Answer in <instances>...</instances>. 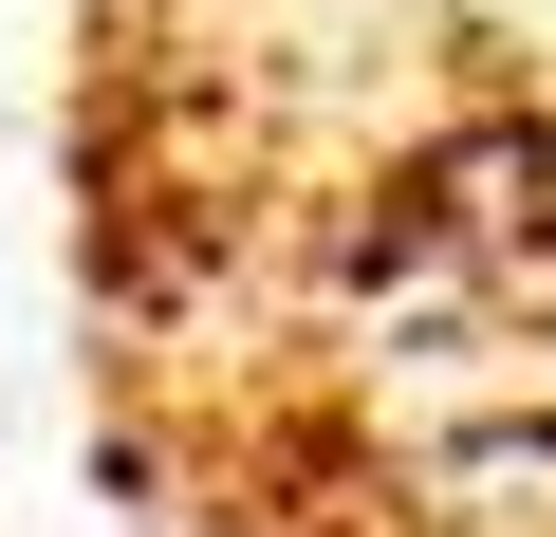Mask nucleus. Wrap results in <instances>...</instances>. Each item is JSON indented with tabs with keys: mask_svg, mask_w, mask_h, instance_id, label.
I'll use <instances>...</instances> for the list:
<instances>
[{
	"mask_svg": "<svg viewBox=\"0 0 556 537\" xmlns=\"http://www.w3.org/2000/svg\"><path fill=\"white\" fill-rule=\"evenodd\" d=\"M56 186L130 537H556V0H75Z\"/></svg>",
	"mask_w": 556,
	"mask_h": 537,
	"instance_id": "f257e3e1",
	"label": "nucleus"
}]
</instances>
